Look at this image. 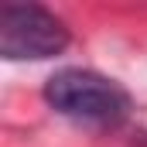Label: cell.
Returning a JSON list of instances; mask_svg holds the SVG:
<instances>
[{"label": "cell", "mask_w": 147, "mask_h": 147, "mask_svg": "<svg viewBox=\"0 0 147 147\" xmlns=\"http://www.w3.org/2000/svg\"><path fill=\"white\" fill-rule=\"evenodd\" d=\"M69 45V28L62 17L38 3H3L0 7V55L10 62H41L62 55Z\"/></svg>", "instance_id": "obj_2"}, {"label": "cell", "mask_w": 147, "mask_h": 147, "mask_svg": "<svg viewBox=\"0 0 147 147\" xmlns=\"http://www.w3.org/2000/svg\"><path fill=\"white\" fill-rule=\"evenodd\" d=\"M48 106L72 120L86 123H120L130 113V96L99 72L89 69H62L45 86Z\"/></svg>", "instance_id": "obj_1"}]
</instances>
